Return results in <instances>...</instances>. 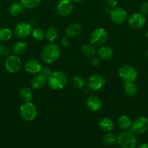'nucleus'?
Listing matches in <instances>:
<instances>
[{
  "label": "nucleus",
  "instance_id": "obj_37",
  "mask_svg": "<svg viewBox=\"0 0 148 148\" xmlns=\"http://www.w3.org/2000/svg\"><path fill=\"white\" fill-rule=\"evenodd\" d=\"M61 43H62V46H68L71 44V40H70V38L68 36H65L61 40Z\"/></svg>",
  "mask_w": 148,
  "mask_h": 148
},
{
  "label": "nucleus",
  "instance_id": "obj_40",
  "mask_svg": "<svg viewBox=\"0 0 148 148\" xmlns=\"http://www.w3.org/2000/svg\"><path fill=\"white\" fill-rule=\"evenodd\" d=\"M146 36H147V39H148V31L147 32V34H146Z\"/></svg>",
  "mask_w": 148,
  "mask_h": 148
},
{
  "label": "nucleus",
  "instance_id": "obj_21",
  "mask_svg": "<svg viewBox=\"0 0 148 148\" xmlns=\"http://www.w3.org/2000/svg\"><path fill=\"white\" fill-rule=\"evenodd\" d=\"M28 51V45L24 41H17L13 45L12 51L16 56L23 55Z\"/></svg>",
  "mask_w": 148,
  "mask_h": 148
},
{
  "label": "nucleus",
  "instance_id": "obj_14",
  "mask_svg": "<svg viewBox=\"0 0 148 148\" xmlns=\"http://www.w3.org/2000/svg\"><path fill=\"white\" fill-rule=\"evenodd\" d=\"M25 70L30 74H39L42 69V65L39 60L31 59L28 60L25 64Z\"/></svg>",
  "mask_w": 148,
  "mask_h": 148
},
{
  "label": "nucleus",
  "instance_id": "obj_1",
  "mask_svg": "<svg viewBox=\"0 0 148 148\" xmlns=\"http://www.w3.org/2000/svg\"><path fill=\"white\" fill-rule=\"evenodd\" d=\"M62 51L58 45L49 43L42 49L41 51V58L46 64H52L56 62L60 56Z\"/></svg>",
  "mask_w": 148,
  "mask_h": 148
},
{
  "label": "nucleus",
  "instance_id": "obj_17",
  "mask_svg": "<svg viewBox=\"0 0 148 148\" xmlns=\"http://www.w3.org/2000/svg\"><path fill=\"white\" fill-rule=\"evenodd\" d=\"M82 32V27L78 23H71L65 29L66 36L69 38L75 37Z\"/></svg>",
  "mask_w": 148,
  "mask_h": 148
},
{
  "label": "nucleus",
  "instance_id": "obj_35",
  "mask_svg": "<svg viewBox=\"0 0 148 148\" xmlns=\"http://www.w3.org/2000/svg\"><path fill=\"white\" fill-rule=\"evenodd\" d=\"M105 2L107 7L113 8V7H117L118 4V0H105Z\"/></svg>",
  "mask_w": 148,
  "mask_h": 148
},
{
  "label": "nucleus",
  "instance_id": "obj_8",
  "mask_svg": "<svg viewBox=\"0 0 148 148\" xmlns=\"http://www.w3.org/2000/svg\"><path fill=\"white\" fill-rule=\"evenodd\" d=\"M131 131L136 134H142L148 130V119L145 116H139L132 122Z\"/></svg>",
  "mask_w": 148,
  "mask_h": 148
},
{
  "label": "nucleus",
  "instance_id": "obj_23",
  "mask_svg": "<svg viewBox=\"0 0 148 148\" xmlns=\"http://www.w3.org/2000/svg\"><path fill=\"white\" fill-rule=\"evenodd\" d=\"M124 91L128 97L132 98L137 93V85L134 82H124Z\"/></svg>",
  "mask_w": 148,
  "mask_h": 148
},
{
  "label": "nucleus",
  "instance_id": "obj_26",
  "mask_svg": "<svg viewBox=\"0 0 148 148\" xmlns=\"http://www.w3.org/2000/svg\"><path fill=\"white\" fill-rule=\"evenodd\" d=\"M58 36V31L55 27H49L45 33V37L50 43H53Z\"/></svg>",
  "mask_w": 148,
  "mask_h": 148
},
{
  "label": "nucleus",
  "instance_id": "obj_10",
  "mask_svg": "<svg viewBox=\"0 0 148 148\" xmlns=\"http://www.w3.org/2000/svg\"><path fill=\"white\" fill-rule=\"evenodd\" d=\"M6 69L10 73H17L22 67L21 59L16 55L8 56L4 63Z\"/></svg>",
  "mask_w": 148,
  "mask_h": 148
},
{
  "label": "nucleus",
  "instance_id": "obj_43",
  "mask_svg": "<svg viewBox=\"0 0 148 148\" xmlns=\"http://www.w3.org/2000/svg\"><path fill=\"white\" fill-rule=\"evenodd\" d=\"M0 49H1V44H0Z\"/></svg>",
  "mask_w": 148,
  "mask_h": 148
},
{
  "label": "nucleus",
  "instance_id": "obj_38",
  "mask_svg": "<svg viewBox=\"0 0 148 148\" xmlns=\"http://www.w3.org/2000/svg\"><path fill=\"white\" fill-rule=\"evenodd\" d=\"M137 148H148V144H147V143H142V144L139 145Z\"/></svg>",
  "mask_w": 148,
  "mask_h": 148
},
{
  "label": "nucleus",
  "instance_id": "obj_2",
  "mask_svg": "<svg viewBox=\"0 0 148 148\" xmlns=\"http://www.w3.org/2000/svg\"><path fill=\"white\" fill-rule=\"evenodd\" d=\"M48 85L51 89L54 90H60L63 89L68 82V77L65 73L61 71L52 72L47 79Z\"/></svg>",
  "mask_w": 148,
  "mask_h": 148
},
{
  "label": "nucleus",
  "instance_id": "obj_31",
  "mask_svg": "<svg viewBox=\"0 0 148 148\" xmlns=\"http://www.w3.org/2000/svg\"><path fill=\"white\" fill-rule=\"evenodd\" d=\"M72 85L77 89H81V88H84L86 85L85 79L82 77L75 75L72 78Z\"/></svg>",
  "mask_w": 148,
  "mask_h": 148
},
{
  "label": "nucleus",
  "instance_id": "obj_32",
  "mask_svg": "<svg viewBox=\"0 0 148 148\" xmlns=\"http://www.w3.org/2000/svg\"><path fill=\"white\" fill-rule=\"evenodd\" d=\"M41 75H43L44 77L48 79V78L51 76V75L52 74V71L49 69V67H42L41 70L39 72Z\"/></svg>",
  "mask_w": 148,
  "mask_h": 148
},
{
  "label": "nucleus",
  "instance_id": "obj_25",
  "mask_svg": "<svg viewBox=\"0 0 148 148\" xmlns=\"http://www.w3.org/2000/svg\"><path fill=\"white\" fill-rule=\"evenodd\" d=\"M81 52L87 57H93L96 54V49L94 45L90 43H85L81 46Z\"/></svg>",
  "mask_w": 148,
  "mask_h": 148
},
{
  "label": "nucleus",
  "instance_id": "obj_3",
  "mask_svg": "<svg viewBox=\"0 0 148 148\" xmlns=\"http://www.w3.org/2000/svg\"><path fill=\"white\" fill-rule=\"evenodd\" d=\"M117 142L121 148H135L137 145V138L132 131L124 130L118 136Z\"/></svg>",
  "mask_w": 148,
  "mask_h": 148
},
{
  "label": "nucleus",
  "instance_id": "obj_16",
  "mask_svg": "<svg viewBox=\"0 0 148 148\" xmlns=\"http://www.w3.org/2000/svg\"><path fill=\"white\" fill-rule=\"evenodd\" d=\"M97 56L100 59L107 61L111 59L113 56V51L111 47L107 46H101L97 50Z\"/></svg>",
  "mask_w": 148,
  "mask_h": 148
},
{
  "label": "nucleus",
  "instance_id": "obj_24",
  "mask_svg": "<svg viewBox=\"0 0 148 148\" xmlns=\"http://www.w3.org/2000/svg\"><path fill=\"white\" fill-rule=\"evenodd\" d=\"M132 121L129 116L126 115H122L118 119V125L120 129L123 130H128L131 128Z\"/></svg>",
  "mask_w": 148,
  "mask_h": 148
},
{
  "label": "nucleus",
  "instance_id": "obj_4",
  "mask_svg": "<svg viewBox=\"0 0 148 148\" xmlns=\"http://www.w3.org/2000/svg\"><path fill=\"white\" fill-rule=\"evenodd\" d=\"M108 39V33L103 27L94 29L90 36V43L94 46H101L106 43Z\"/></svg>",
  "mask_w": 148,
  "mask_h": 148
},
{
  "label": "nucleus",
  "instance_id": "obj_41",
  "mask_svg": "<svg viewBox=\"0 0 148 148\" xmlns=\"http://www.w3.org/2000/svg\"><path fill=\"white\" fill-rule=\"evenodd\" d=\"M147 57L148 58V50H147Z\"/></svg>",
  "mask_w": 148,
  "mask_h": 148
},
{
  "label": "nucleus",
  "instance_id": "obj_33",
  "mask_svg": "<svg viewBox=\"0 0 148 148\" xmlns=\"http://www.w3.org/2000/svg\"><path fill=\"white\" fill-rule=\"evenodd\" d=\"M0 56H10V49L7 46L1 45V49H0Z\"/></svg>",
  "mask_w": 148,
  "mask_h": 148
},
{
  "label": "nucleus",
  "instance_id": "obj_6",
  "mask_svg": "<svg viewBox=\"0 0 148 148\" xmlns=\"http://www.w3.org/2000/svg\"><path fill=\"white\" fill-rule=\"evenodd\" d=\"M20 114L25 121H32L37 116V110L31 102H25L20 107Z\"/></svg>",
  "mask_w": 148,
  "mask_h": 148
},
{
  "label": "nucleus",
  "instance_id": "obj_15",
  "mask_svg": "<svg viewBox=\"0 0 148 148\" xmlns=\"http://www.w3.org/2000/svg\"><path fill=\"white\" fill-rule=\"evenodd\" d=\"M86 105L89 111L97 112L101 109L102 106V103L99 97L96 96V95H90L87 98Z\"/></svg>",
  "mask_w": 148,
  "mask_h": 148
},
{
  "label": "nucleus",
  "instance_id": "obj_34",
  "mask_svg": "<svg viewBox=\"0 0 148 148\" xmlns=\"http://www.w3.org/2000/svg\"><path fill=\"white\" fill-rule=\"evenodd\" d=\"M140 13L143 15L148 14V1H145L140 6Z\"/></svg>",
  "mask_w": 148,
  "mask_h": 148
},
{
  "label": "nucleus",
  "instance_id": "obj_30",
  "mask_svg": "<svg viewBox=\"0 0 148 148\" xmlns=\"http://www.w3.org/2000/svg\"><path fill=\"white\" fill-rule=\"evenodd\" d=\"M117 137H116L115 134L109 132L103 136L102 140L104 144H106L107 145H113L117 142Z\"/></svg>",
  "mask_w": 148,
  "mask_h": 148
},
{
  "label": "nucleus",
  "instance_id": "obj_7",
  "mask_svg": "<svg viewBox=\"0 0 148 148\" xmlns=\"http://www.w3.org/2000/svg\"><path fill=\"white\" fill-rule=\"evenodd\" d=\"M86 85L89 89L93 91H97L104 86L105 79L100 74H94L89 77Z\"/></svg>",
  "mask_w": 148,
  "mask_h": 148
},
{
  "label": "nucleus",
  "instance_id": "obj_19",
  "mask_svg": "<svg viewBox=\"0 0 148 148\" xmlns=\"http://www.w3.org/2000/svg\"><path fill=\"white\" fill-rule=\"evenodd\" d=\"M46 81H47V79L39 73L32 78L30 81V85L33 89H40L44 86Z\"/></svg>",
  "mask_w": 148,
  "mask_h": 148
},
{
  "label": "nucleus",
  "instance_id": "obj_22",
  "mask_svg": "<svg viewBox=\"0 0 148 148\" xmlns=\"http://www.w3.org/2000/svg\"><path fill=\"white\" fill-rule=\"evenodd\" d=\"M19 95H20V99L24 101V102H30L31 100L33 99V93L31 89L27 88V87H24V88H22L20 90Z\"/></svg>",
  "mask_w": 148,
  "mask_h": 148
},
{
  "label": "nucleus",
  "instance_id": "obj_9",
  "mask_svg": "<svg viewBox=\"0 0 148 148\" xmlns=\"http://www.w3.org/2000/svg\"><path fill=\"white\" fill-rule=\"evenodd\" d=\"M110 17L113 23L121 25L126 22L127 19V12L123 7H113L110 12Z\"/></svg>",
  "mask_w": 148,
  "mask_h": 148
},
{
  "label": "nucleus",
  "instance_id": "obj_13",
  "mask_svg": "<svg viewBox=\"0 0 148 148\" xmlns=\"http://www.w3.org/2000/svg\"><path fill=\"white\" fill-rule=\"evenodd\" d=\"M73 10V4L71 0H60L56 7V11L58 15L61 17H67L72 13Z\"/></svg>",
  "mask_w": 148,
  "mask_h": 148
},
{
  "label": "nucleus",
  "instance_id": "obj_36",
  "mask_svg": "<svg viewBox=\"0 0 148 148\" xmlns=\"http://www.w3.org/2000/svg\"><path fill=\"white\" fill-rule=\"evenodd\" d=\"M100 58H96V57H94L91 59V65L92 66H94V67H97V66H99L100 65Z\"/></svg>",
  "mask_w": 148,
  "mask_h": 148
},
{
  "label": "nucleus",
  "instance_id": "obj_20",
  "mask_svg": "<svg viewBox=\"0 0 148 148\" xmlns=\"http://www.w3.org/2000/svg\"><path fill=\"white\" fill-rule=\"evenodd\" d=\"M24 9L25 8L22 5L21 3L15 1V2L12 3L9 7V13L12 17H17L23 12Z\"/></svg>",
  "mask_w": 148,
  "mask_h": 148
},
{
  "label": "nucleus",
  "instance_id": "obj_39",
  "mask_svg": "<svg viewBox=\"0 0 148 148\" xmlns=\"http://www.w3.org/2000/svg\"><path fill=\"white\" fill-rule=\"evenodd\" d=\"M71 1L74 3H80V2H82L84 0H71Z\"/></svg>",
  "mask_w": 148,
  "mask_h": 148
},
{
  "label": "nucleus",
  "instance_id": "obj_27",
  "mask_svg": "<svg viewBox=\"0 0 148 148\" xmlns=\"http://www.w3.org/2000/svg\"><path fill=\"white\" fill-rule=\"evenodd\" d=\"M41 0H20L23 7L28 10H33L39 7Z\"/></svg>",
  "mask_w": 148,
  "mask_h": 148
},
{
  "label": "nucleus",
  "instance_id": "obj_18",
  "mask_svg": "<svg viewBox=\"0 0 148 148\" xmlns=\"http://www.w3.org/2000/svg\"><path fill=\"white\" fill-rule=\"evenodd\" d=\"M99 127L102 131L109 132L114 128V122L109 117H103L99 121Z\"/></svg>",
  "mask_w": 148,
  "mask_h": 148
},
{
  "label": "nucleus",
  "instance_id": "obj_42",
  "mask_svg": "<svg viewBox=\"0 0 148 148\" xmlns=\"http://www.w3.org/2000/svg\"><path fill=\"white\" fill-rule=\"evenodd\" d=\"M0 63H1V59H0Z\"/></svg>",
  "mask_w": 148,
  "mask_h": 148
},
{
  "label": "nucleus",
  "instance_id": "obj_12",
  "mask_svg": "<svg viewBox=\"0 0 148 148\" xmlns=\"http://www.w3.org/2000/svg\"><path fill=\"white\" fill-rule=\"evenodd\" d=\"M128 24L132 29L139 30L146 24V18L142 13L135 12L129 17Z\"/></svg>",
  "mask_w": 148,
  "mask_h": 148
},
{
  "label": "nucleus",
  "instance_id": "obj_5",
  "mask_svg": "<svg viewBox=\"0 0 148 148\" xmlns=\"http://www.w3.org/2000/svg\"><path fill=\"white\" fill-rule=\"evenodd\" d=\"M118 75L124 82H134L138 77V73L132 66L123 65L119 68Z\"/></svg>",
  "mask_w": 148,
  "mask_h": 148
},
{
  "label": "nucleus",
  "instance_id": "obj_29",
  "mask_svg": "<svg viewBox=\"0 0 148 148\" xmlns=\"http://www.w3.org/2000/svg\"><path fill=\"white\" fill-rule=\"evenodd\" d=\"M32 36L36 41H41L45 38V33L43 29L39 27H36L32 30Z\"/></svg>",
  "mask_w": 148,
  "mask_h": 148
},
{
  "label": "nucleus",
  "instance_id": "obj_11",
  "mask_svg": "<svg viewBox=\"0 0 148 148\" xmlns=\"http://www.w3.org/2000/svg\"><path fill=\"white\" fill-rule=\"evenodd\" d=\"M33 27L31 25L26 22L17 23L14 29V33L17 38L21 39L26 38L32 33Z\"/></svg>",
  "mask_w": 148,
  "mask_h": 148
},
{
  "label": "nucleus",
  "instance_id": "obj_28",
  "mask_svg": "<svg viewBox=\"0 0 148 148\" xmlns=\"http://www.w3.org/2000/svg\"><path fill=\"white\" fill-rule=\"evenodd\" d=\"M12 36V30L8 27H1L0 28V41L5 42L10 40Z\"/></svg>",
  "mask_w": 148,
  "mask_h": 148
}]
</instances>
